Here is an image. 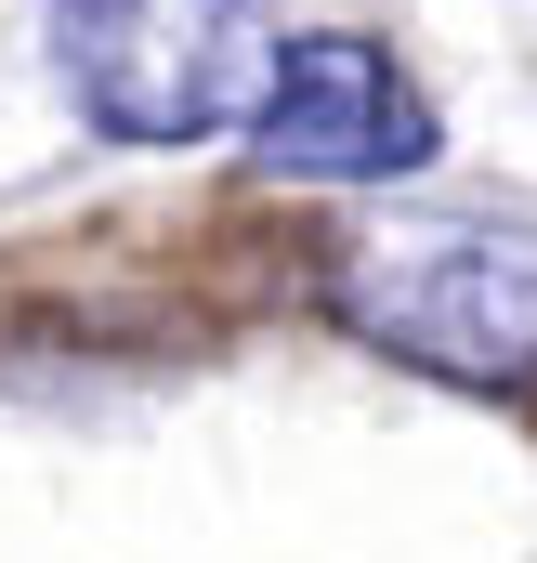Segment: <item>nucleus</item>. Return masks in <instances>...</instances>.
<instances>
[{"label": "nucleus", "mask_w": 537, "mask_h": 563, "mask_svg": "<svg viewBox=\"0 0 537 563\" xmlns=\"http://www.w3.org/2000/svg\"><path fill=\"white\" fill-rule=\"evenodd\" d=\"M328 314L459 394H537V223L498 210H394L341 250Z\"/></svg>", "instance_id": "f257e3e1"}, {"label": "nucleus", "mask_w": 537, "mask_h": 563, "mask_svg": "<svg viewBox=\"0 0 537 563\" xmlns=\"http://www.w3.org/2000/svg\"><path fill=\"white\" fill-rule=\"evenodd\" d=\"M66 106L106 144H210L250 132V106L275 92V0H53L40 13Z\"/></svg>", "instance_id": "f03ea898"}, {"label": "nucleus", "mask_w": 537, "mask_h": 563, "mask_svg": "<svg viewBox=\"0 0 537 563\" xmlns=\"http://www.w3.org/2000/svg\"><path fill=\"white\" fill-rule=\"evenodd\" d=\"M432 144H446L432 92L354 26L288 40L275 92L250 106V170H275V184H406V170H432Z\"/></svg>", "instance_id": "7ed1b4c3"}]
</instances>
